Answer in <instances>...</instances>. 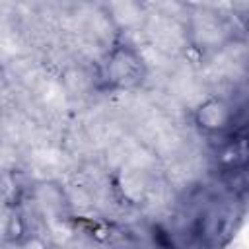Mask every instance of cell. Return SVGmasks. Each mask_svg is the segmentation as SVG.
I'll use <instances>...</instances> for the list:
<instances>
[{"label":"cell","mask_w":249,"mask_h":249,"mask_svg":"<svg viewBox=\"0 0 249 249\" xmlns=\"http://www.w3.org/2000/svg\"><path fill=\"white\" fill-rule=\"evenodd\" d=\"M148 74V60L138 47L124 39H117L97 66L99 88L105 91H134L146 84Z\"/></svg>","instance_id":"1"},{"label":"cell","mask_w":249,"mask_h":249,"mask_svg":"<svg viewBox=\"0 0 249 249\" xmlns=\"http://www.w3.org/2000/svg\"><path fill=\"white\" fill-rule=\"evenodd\" d=\"M185 37L191 49H195L196 53L212 54L226 49L235 39V27L220 10L196 6L187 16Z\"/></svg>","instance_id":"2"},{"label":"cell","mask_w":249,"mask_h":249,"mask_svg":"<svg viewBox=\"0 0 249 249\" xmlns=\"http://www.w3.org/2000/svg\"><path fill=\"white\" fill-rule=\"evenodd\" d=\"M193 126L204 136H222L233 128L235 107L222 95H208L198 101L191 113Z\"/></svg>","instance_id":"3"},{"label":"cell","mask_w":249,"mask_h":249,"mask_svg":"<svg viewBox=\"0 0 249 249\" xmlns=\"http://www.w3.org/2000/svg\"><path fill=\"white\" fill-rule=\"evenodd\" d=\"M101 14L117 33L138 31L148 19L146 0H101Z\"/></svg>","instance_id":"4"}]
</instances>
